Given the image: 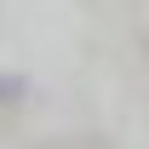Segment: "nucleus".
<instances>
[{
	"mask_svg": "<svg viewBox=\"0 0 149 149\" xmlns=\"http://www.w3.org/2000/svg\"><path fill=\"white\" fill-rule=\"evenodd\" d=\"M17 97H23V80L17 74H0V103H17Z\"/></svg>",
	"mask_w": 149,
	"mask_h": 149,
	"instance_id": "1",
	"label": "nucleus"
}]
</instances>
